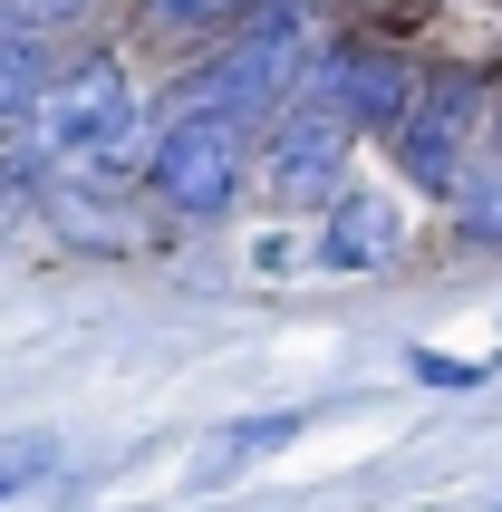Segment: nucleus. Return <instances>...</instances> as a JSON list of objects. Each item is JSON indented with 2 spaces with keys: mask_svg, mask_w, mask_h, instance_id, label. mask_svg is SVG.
<instances>
[{
  "mask_svg": "<svg viewBox=\"0 0 502 512\" xmlns=\"http://www.w3.org/2000/svg\"><path fill=\"white\" fill-rule=\"evenodd\" d=\"M39 474H58V435H0V503L29 493Z\"/></svg>",
  "mask_w": 502,
  "mask_h": 512,
  "instance_id": "f8f14e48",
  "label": "nucleus"
},
{
  "mask_svg": "<svg viewBox=\"0 0 502 512\" xmlns=\"http://www.w3.org/2000/svg\"><path fill=\"white\" fill-rule=\"evenodd\" d=\"M445 213H454V232H464L474 252H502V155H493V145L464 165V184L445 194Z\"/></svg>",
  "mask_w": 502,
  "mask_h": 512,
  "instance_id": "1a4fd4ad",
  "label": "nucleus"
},
{
  "mask_svg": "<svg viewBox=\"0 0 502 512\" xmlns=\"http://www.w3.org/2000/svg\"><path fill=\"white\" fill-rule=\"evenodd\" d=\"M136 10H145L155 39H223L242 0H136Z\"/></svg>",
  "mask_w": 502,
  "mask_h": 512,
  "instance_id": "9b49d317",
  "label": "nucleus"
},
{
  "mask_svg": "<svg viewBox=\"0 0 502 512\" xmlns=\"http://www.w3.org/2000/svg\"><path fill=\"white\" fill-rule=\"evenodd\" d=\"M49 68H58V49H49V39H0V145L29 126V107H39Z\"/></svg>",
  "mask_w": 502,
  "mask_h": 512,
  "instance_id": "9d476101",
  "label": "nucleus"
},
{
  "mask_svg": "<svg viewBox=\"0 0 502 512\" xmlns=\"http://www.w3.org/2000/svg\"><path fill=\"white\" fill-rule=\"evenodd\" d=\"M309 49H319V20L309 0H242L223 39H203V58L174 78V107H213L232 126H261V116L309 78Z\"/></svg>",
  "mask_w": 502,
  "mask_h": 512,
  "instance_id": "f257e3e1",
  "label": "nucleus"
},
{
  "mask_svg": "<svg viewBox=\"0 0 502 512\" xmlns=\"http://www.w3.org/2000/svg\"><path fill=\"white\" fill-rule=\"evenodd\" d=\"M251 184V136L213 107H165L155 145H145V194L174 223H223Z\"/></svg>",
  "mask_w": 502,
  "mask_h": 512,
  "instance_id": "7ed1b4c3",
  "label": "nucleus"
},
{
  "mask_svg": "<svg viewBox=\"0 0 502 512\" xmlns=\"http://www.w3.org/2000/svg\"><path fill=\"white\" fill-rule=\"evenodd\" d=\"M387 165L416 184V194L445 203L454 184H464V165H474L483 145H493V87L474 78V68H454V58H435V68H416V87H406V107H396L387 136Z\"/></svg>",
  "mask_w": 502,
  "mask_h": 512,
  "instance_id": "f03ea898",
  "label": "nucleus"
},
{
  "mask_svg": "<svg viewBox=\"0 0 502 512\" xmlns=\"http://www.w3.org/2000/svg\"><path fill=\"white\" fill-rule=\"evenodd\" d=\"M406 368H416L425 387H483V358H445V348H416Z\"/></svg>",
  "mask_w": 502,
  "mask_h": 512,
  "instance_id": "ddd939ff",
  "label": "nucleus"
},
{
  "mask_svg": "<svg viewBox=\"0 0 502 512\" xmlns=\"http://www.w3.org/2000/svg\"><path fill=\"white\" fill-rule=\"evenodd\" d=\"M300 87H319L358 136H387L396 107H406V87H416V58L396 49L387 29H329V39L309 49V78Z\"/></svg>",
  "mask_w": 502,
  "mask_h": 512,
  "instance_id": "423d86ee",
  "label": "nucleus"
},
{
  "mask_svg": "<svg viewBox=\"0 0 502 512\" xmlns=\"http://www.w3.org/2000/svg\"><path fill=\"white\" fill-rule=\"evenodd\" d=\"M300 426H309V416H242V426H223V435H213V445L194 455V484H232L251 455H280V445H290Z\"/></svg>",
  "mask_w": 502,
  "mask_h": 512,
  "instance_id": "6e6552de",
  "label": "nucleus"
},
{
  "mask_svg": "<svg viewBox=\"0 0 502 512\" xmlns=\"http://www.w3.org/2000/svg\"><path fill=\"white\" fill-rule=\"evenodd\" d=\"M348 155H358V126L319 97V87H290L261 126H251V184L271 203H329L348 184Z\"/></svg>",
  "mask_w": 502,
  "mask_h": 512,
  "instance_id": "39448f33",
  "label": "nucleus"
},
{
  "mask_svg": "<svg viewBox=\"0 0 502 512\" xmlns=\"http://www.w3.org/2000/svg\"><path fill=\"white\" fill-rule=\"evenodd\" d=\"M493 512H502V493H493Z\"/></svg>",
  "mask_w": 502,
  "mask_h": 512,
  "instance_id": "4468645a",
  "label": "nucleus"
},
{
  "mask_svg": "<svg viewBox=\"0 0 502 512\" xmlns=\"http://www.w3.org/2000/svg\"><path fill=\"white\" fill-rule=\"evenodd\" d=\"M406 261V213L377 184H338L319 203V271H396Z\"/></svg>",
  "mask_w": 502,
  "mask_h": 512,
  "instance_id": "0eeeda50",
  "label": "nucleus"
},
{
  "mask_svg": "<svg viewBox=\"0 0 502 512\" xmlns=\"http://www.w3.org/2000/svg\"><path fill=\"white\" fill-rule=\"evenodd\" d=\"M136 126H155V116H145L126 58L116 49H78V58L49 68V87H39V107H29L20 136L39 145L49 165H78V155H97L107 136H136Z\"/></svg>",
  "mask_w": 502,
  "mask_h": 512,
  "instance_id": "20e7f679",
  "label": "nucleus"
}]
</instances>
